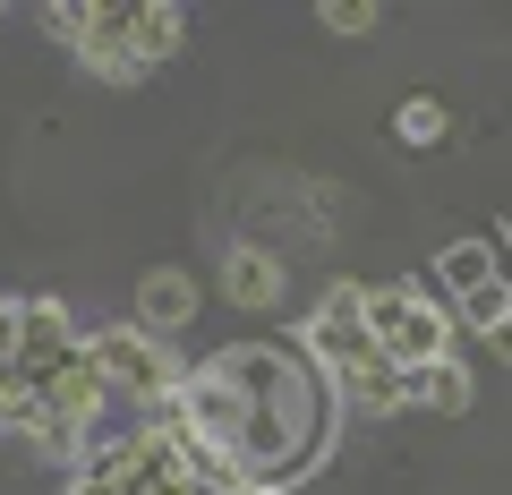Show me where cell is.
<instances>
[{"instance_id": "1", "label": "cell", "mask_w": 512, "mask_h": 495, "mask_svg": "<svg viewBox=\"0 0 512 495\" xmlns=\"http://www.w3.org/2000/svg\"><path fill=\"white\" fill-rule=\"evenodd\" d=\"M171 436L197 453V470L231 487H282L316 453V367L282 342H239L205 359L171 402Z\"/></svg>"}, {"instance_id": "2", "label": "cell", "mask_w": 512, "mask_h": 495, "mask_svg": "<svg viewBox=\"0 0 512 495\" xmlns=\"http://www.w3.org/2000/svg\"><path fill=\"white\" fill-rule=\"evenodd\" d=\"M359 299H367V291H333L325 308H316V325L291 333V342H308V367H325V376H333L342 410L384 419V410H410V402H402V367L376 350V333H367Z\"/></svg>"}, {"instance_id": "3", "label": "cell", "mask_w": 512, "mask_h": 495, "mask_svg": "<svg viewBox=\"0 0 512 495\" xmlns=\"http://www.w3.org/2000/svg\"><path fill=\"white\" fill-rule=\"evenodd\" d=\"M86 350H94V367L111 376V393H120V402H146V410H171L180 385L197 376V367H188L163 333H146L137 316H128V325H94Z\"/></svg>"}, {"instance_id": "4", "label": "cell", "mask_w": 512, "mask_h": 495, "mask_svg": "<svg viewBox=\"0 0 512 495\" xmlns=\"http://www.w3.org/2000/svg\"><path fill=\"white\" fill-rule=\"evenodd\" d=\"M367 333H376V350L393 367H427V359H453V342H444V308L419 291H402V282H384V291L359 299Z\"/></svg>"}, {"instance_id": "5", "label": "cell", "mask_w": 512, "mask_h": 495, "mask_svg": "<svg viewBox=\"0 0 512 495\" xmlns=\"http://www.w3.org/2000/svg\"><path fill=\"white\" fill-rule=\"evenodd\" d=\"M128 26H137V0H94V26H86V43H77V60H86L94 77H111V86H137V77H146Z\"/></svg>"}, {"instance_id": "6", "label": "cell", "mask_w": 512, "mask_h": 495, "mask_svg": "<svg viewBox=\"0 0 512 495\" xmlns=\"http://www.w3.org/2000/svg\"><path fill=\"white\" fill-rule=\"evenodd\" d=\"M188 316H197V282H188L180 265H146V274H137V325L171 342Z\"/></svg>"}, {"instance_id": "7", "label": "cell", "mask_w": 512, "mask_h": 495, "mask_svg": "<svg viewBox=\"0 0 512 495\" xmlns=\"http://www.w3.org/2000/svg\"><path fill=\"white\" fill-rule=\"evenodd\" d=\"M222 299H231V308H282V257L231 248V257H222Z\"/></svg>"}, {"instance_id": "8", "label": "cell", "mask_w": 512, "mask_h": 495, "mask_svg": "<svg viewBox=\"0 0 512 495\" xmlns=\"http://www.w3.org/2000/svg\"><path fill=\"white\" fill-rule=\"evenodd\" d=\"M402 402L410 410H470V367L461 359H427V367H402Z\"/></svg>"}, {"instance_id": "9", "label": "cell", "mask_w": 512, "mask_h": 495, "mask_svg": "<svg viewBox=\"0 0 512 495\" xmlns=\"http://www.w3.org/2000/svg\"><path fill=\"white\" fill-rule=\"evenodd\" d=\"M128 43H137V60H146V77H154V69H163V60L188 43V9H180V0H137Z\"/></svg>"}, {"instance_id": "10", "label": "cell", "mask_w": 512, "mask_h": 495, "mask_svg": "<svg viewBox=\"0 0 512 495\" xmlns=\"http://www.w3.org/2000/svg\"><path fill=\"white\" fill-rule=\"evenodd\" d=\"M436 274H444V291H453V299H478L487 282H504V274H495V248H487V239H461V248H444Z\"/></svg>"}, {"instance_id": "11", "label": "cell", "mask_w": 512, "mask_h": 495, "mask_svg": "<svg viewBox=\"0 0 512 495\" xmlns=\"http://www.w3.org/2000/svg\"><path fill=\"white\" fill-rule=\"evenodd\" d=\"M393 137H402L410 154H427V146H444V137H453V120H444L436 94H402V111H393Z\"/></svg>"}, {"instance_id": "12", "label": "cell", "mask_w": 512, "mask_h": 495, "mask_svg": "<svg viewBox=\"0 0 512 495\" xmlns=\"http://www.w3.org/2000/svg\"><path fill=\"white\" fill-rule=\"evenodd\" d=\"M376 18H384L376 0H325V26H333V35H376Z\"/></svg>"}, {"instance_id": "13", "label": "cell", "mask_w": 512, "mask_h": 495, "mask_svg": "<svg viewBox=\"0 0 512 495\" xmlns=\"http://www.w3.org/2000/svg\"><path fill=\"white\" fill-rule=\"evenodd\" d=\"M18 325H26V299H0V393H9V367H18Z\"/></svg>"}, {"instance_id": "14", "label": "cell", "mask_w": 512, "mask_h": 495, "mask_svg": "<svg viewBox=\"0 0 512 495\" xmlns=\"http://www.w3.org/2000/svg\"><path fill=\"white\" fill-rule=\"evenodd\" d=\"M504 308H512V274H504V282H487V291H478V299H461V316H470L478 333H487V325H495V316H504Z\"/></svg>"}, {"instance_id": "15", "label": "cell", "mask_w": 512, "mask_h": 495, "mask_svg": "<svg viewBox=\"0 0 512 495\" xmlns=\"http://www.w3.org/2000/svg\"><path fill=\"white\" fill-rule=\"evenodd\" d=\"M43 26H52L60 43H86V26H94V9H86V0H60V9H52V18H43Z\"/></svg>"}, {"instance_id": "16", "label": "cell", "mask_w": 512, "mask_h": 495, "mask_svg": "<svg viewBox=\"0 0 512 495\" xmlns=\"http://www.w3.org/2000/svg\"><path fill=\"white\" fill-rule=\"evenodd\" d=\"M487 350H495V359L512 367V308H504V316H495V325H487Z\"/></svg>"}, {"instance_id": "17", "label": "cell", "mask_w": 512, "mask_h": 495, "mask_svg": "<svg viewBox=\"0 0 512 495\" xmlns=\"http://www.w3.org/2000/svg\"><path fill=\"white\" fill-rule=\"evenodd\" d=\"M231 495H274V487H231Z\"/></svg>"}]
</instances>
